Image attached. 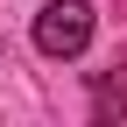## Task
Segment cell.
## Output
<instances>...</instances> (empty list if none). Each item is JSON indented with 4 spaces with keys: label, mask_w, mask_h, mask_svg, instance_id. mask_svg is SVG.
<instances>
[{
    "label": "cell",
    "mask_w": 127,
    "mask_h": 127,
    "mask_svg": "<svg viewBox=\"0 0 127 127\" xmlns=\"http://www.w3.org/2000/svg\"><path fill=\"white\" fill-rule=\"evenodd\" d=\"M92 0H50V7L35 14V50L42 57H85L92 42Z\"/></svg>",
    "instance_id": "1"
}]
</instances>
